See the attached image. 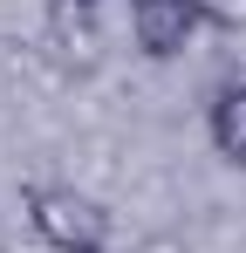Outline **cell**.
I'll return each mask as SVG.
<instances>
[{
  "label": "cell",
  "instance_id": "6da1fadb",
  "mask_svg": "<svg viewBox=\"0 0 246 253\" xmlns=\"http://www.w3.org/2000/svg\"><path fill=\"white\" fill-rule=\"evenodd\" d=\"M28 226L48 253H110V212L76 185H28Z\"/></svg>",
  "mask_w": 246,
  "mask_h": 253
},
{
  "label": "cell",
  "instance_id": "7a4b0ae2",
  "mask_svg": "<svg viewBox=\"0 0 246 253\" xmlns=\"http://www.w3.org/2000/svg\"><path fill=\"white\" fill-rule=\"evenodd\" d=\"M199 28H205V21H199L192 0H130V35H137V48H144L151 62L185 55Z\"/></svg>",
  "mask_w": 246,
  "mask_h": 253
},
{
  "label": "cell",
  "instance_id": "3957f363",
  "mask_svg": "<svg viewBox=\"0 0 246 253\" xmlns=\"http://www.w3.org/2000/svg\"><path fill=\"white\" fill-rule=\"evenodd\" d=\"M205 137L233 171H246V83H219L212 110H205Z\"/></svg>",
  "mask_w": 246,
  "mask_h": 253
},
{
  "label": "cell",
  "instance_id": "277c9868",
  "mask_svg": "<svg viewBox=\"0 0 246 253\" xmlns=\"http://www.w3.org/2000/svg\"><path fill=\"white\" fill-rule=\"evenodd\" d=\"M192 7H199L205 28H240L246 21V0H192Z\"/></svg>",
  "mask_w": 246,
  "mask_h": 253
},
{
  "label": "cell",
  "instance_id": "5b68a950",
  "mask_svg": "<svg viewBox=\"0 0 246 253\" xmlns=\"http://www.w3.org/2000/svg\"><path fill=\"white\" fill-rule=\"evenodd\" d=\"M130 253H192V247H185L178 233H151V240H137Z\"/></svg>",
  "mask_w": 246,
  "mask_h": 253
}]
</instances>
